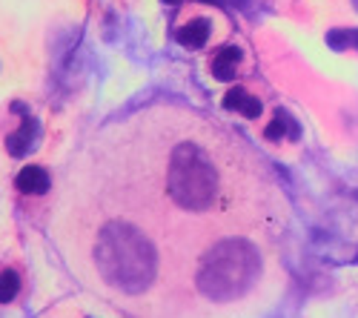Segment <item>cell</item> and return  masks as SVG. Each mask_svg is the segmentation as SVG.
I'll use <instances>...</instances> for the list:
<instances>
[{
	"instance_id": "7a4b0ae2",
	"label": "cell",
	"mask_w": 358,
	"mask_h": 318,
	"mask_svg": "<svg viewBox=\"0 0 358 318\" xmlns=\"http://www.w3.org/2000/svg\"><path fill=\"white\" fill-rule=\"evenodd\" d=\"M15 187L26 195H43L49 189V172L43 166H23L15 178Z\"/></svg>"
},
{
	"instance_id": "6da1fadb",
	"label": "cell",
	"mask_w": 358,
	"mask_h": 318,
	"mask_svg": "<svg viewBox=\"0 0 358 318\" xmlns=\"http://www.w3.org/2000/svg\"><path fill=\"white\" fill-rule=\"evenodd\" d=\"M38 138V121L32 118V115H23V124H20V129L17 132H12L9 138H6V150L15 155V158H20V155H26L29 152V147H32V140Z\"/></svg>"
},
{
	"instance_id": "3957f363",
	"label": "cell",
	"mask_w": 358,
	"mask_h": 318,
	"mask_svg": "<svg viewBox=\"0 0 358 318\" xmlns=\"http://www.w3.org/2000/svg\"><path fill=\"white\" fill-rule=\"evenodd\" d=\"M224 109L241 112L244 118H258V115H261V101L255 95H250L247 89H229L224 95Z\"/></svg>"
},
{
	"instance_id": "8992f818",
	"label": "cell",
	"mask_w": 358,
	"mask_h": 318,
	"mask_svg": "<svg viewBox=\"0 0 358 318\" xmlns=\"http://www.w3.org/2000/svg\"><path fill=\"white\" fill-rule=\"evenodd\" d=\"M264 138L266 140H284V138H298V127H295V121L289 118L287 112H275V118H273V124L264 129Z\"/></svg>"
},
{
	"instance_id": "277c9868",
	"label": "cell",
	"mask_w": 358,
	"mask_h": 318,
	"mask_svg": "<svg viewBox=\"0 0 358 318\" xmlns=\"http://www.w3.org/2000/svg\"><path fill=\"white\" fill-rule=\"evenodd\" d=\"M238 61H241V49H238V46H224V49L213 57V75H215L218 80H232Z\"/></svg>"
},
{
	"instance_id": "52a82bcc",
	"label": "cell",
	"mask_w": 358,
	"mask_h": 318,
	"mask_svg": "<svg viewBox=\"0 0 358 318\" xmlns=\"http://www.w3.org/2000/svg\"><path fill=\"white\" fill-rule=\"evenodd\" d=\"M17 293H20V278H17V273H15V270H3V273H0V304L12 301Z\"/></svg>"
},
{
	"instance_id": "5b68a950",
	"label": "cell",
	"mask_w": 358,
	"mask_h": 318,
	"mask_svg": "<svg viewBox=\"0 0 358 318\" xmlns=\"http://www.w3.org/2000/svg\"><path fill=\"white\" fill-rule=\"evenodd\" d=\"M178 43L187 46V49H201L206 46V41H210V23H203V20H195V23H187L178 29Z\"/></svg>"
}]
</instances>
